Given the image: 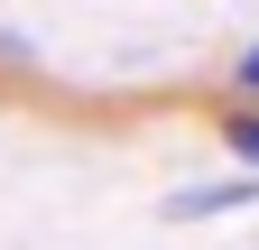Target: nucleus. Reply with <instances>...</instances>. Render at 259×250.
<instances>
[{"mask_svg":"<svg viewBox=\"0 0 259 250\" xmlns=\"http://www.w3.org/2000/svg\"><path fill=\"white\" fill-rule=\"evenodd\" d=\"M213 139H222V148H232V158L259 176V111H222V120H213Z\"/></svg>","mask_w":259,"mask_h":250,"instance_id":"2","label":"nucleus"},{"mask_svg":"<svg viewBox=\"0 0 259 250\" xmlns=\"http://www.w3.org/2000/svg\"><path fill=\"white\" fill-rule=\"evenodd\" d=\"M232 93H241V102H259V37H250V56L232 65Z\"/></svg>","mask_w":259,"mask_h":250,"instance_id":"3","label":"nucleus"},{"mask_svg":"<svg viewBox=\"0 0 259 250\" xmlns=\"http://www.w3.org/2000/svg\"><path fill=\"white\" fill-rule=\"evenodd\" d=\"M241 204H259V176H250V167L222 176V185H185V195H167V223H222V213H241Z\"/></svg>","mask_w":259,"mask_h":250,"instance_id":"1","label":"nucleus"}]
</instances>
